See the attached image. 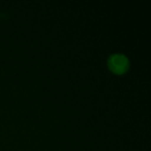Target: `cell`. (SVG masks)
<instances>
[{
    "mask_svg": "<svg viewBox=\"0 0 151 151\" xmlns=\"http://www.w3.org/2000/svg\"><path fill=\"white\" fill-rule=\"evenodd\" d=\"M109 68L116 75H122L128 69L129 61L124 55L122 54H114L109 58L108 61Z\"/></svg>",
    "mask_w": 151,
    "mask_h": 151,
    "instance_id": "1",
    "label": "cell"
}]
</instances>
